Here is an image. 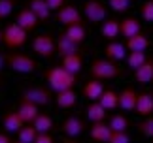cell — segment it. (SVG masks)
Instances as JSON below:
<instances>
[{
    "instance_id": "9a60e30c",
    "label": "cell",
    "mask_w": 153,
    "mask_h": 143,
    "mask_svg": "<svg viewBox=\"0 0 153 143\" xmlns=\"http://www.w3.org/2000/svg\"><path fill=\"white\" fill-rule=\"evenodd\" d=\"M61 66H64L68 72H72V74L78 75L81 72V68H83V57H81L79 53L64 55V57H61Z\"/></svg>"
},
{
    "instance_id": "9c48e42d",
    "label": "cell",
    "mask_w": 153,
    "mask_h": 143,
    "mask_svg": "<svg viewBox=\"0 0 153 143\" xmlns=\"http://www.w3.org/2000/svg\"><path fill=\"white\" fill-rule=\"evenodd\" d=\"M127 45L121 43V41H115V40H110V43H106L104 47V55L110 58V60H123L127 58Z\"/></svg>"
},
{
    "instance_id": "74e56055",
    "label": "cell",
    "mask_w": 153,
    "mask_h": 143,
    "mask_svg": "<svg viewBox=\"0 0 153 143\" xmlns=\"http://www.w3.org/2000/svg\"><path fill=\"white\" fill-rule=\"evenodd\" d=\"M34 143H53V136H51V132H38Z\"/></svg>"
},
{
    "instance_id": "d6a6232c",
    "label": "cell",
    "mask_w": 153,
    "mask_h": 143,
    "mask_svg": "<svg viewBox=\"0 0 153 143\" xmlns=\"http://www.w3.org/2000/svg\"><path fill=\"white\" fill-rule=\"evenodd\" d=\"M108 124H110L111 130H127L128 128V119L125 115H114Z\"/></svg>"
},
{
    "instance_id": "1f68e13d",
    "label": "cell",
    "mask_w": 153,
    "mask_h": 143,
    "mask_svg": "<svg viewBox=\"0 0 153 143\" xmlns=\"http://www.w3.org/2000/svg\"><path fill=\"white\" fill-rule=\"evenodd\" d=\"M138 132L142 136H146V138L153 139V115H148L142 122L138 124Z\"/></svg>"
},
{
    "instance_id": "ba28073f",
    "label": "cell",
    "mask_w": 153,
    "mask_h": 143,
    "mask_svg": "<svg viewBox=\"0 0 153 143\" xmlns=\"http://www.w3.org/2000/svg\"><path fill=\"white\" fill-rule=\"evenodd\" d=\"M23 100H28L36 105H48L51 102V92L44 87H32L23 92Z\"/></svg>"
},
{
    "instance_id": "ffe728a7",
    "label": "cell",
    "mask_w": 153,
    "mask_h": 143,
    "mask_svg": "<svg viewBox=\"0 0 153 143\" xmlns=\"http://www.w3.org/2000/svg\"><path fill=\"white\" fill-rule=\"evenodd\" d=\"M125 45L128 51H146L149 47V38L144 32H138V34L131 36V38H127Z\"/></svg>"
},
{
    "instance_id": "d590c367",
    "label": "cell",
    "mask_w": 153,
    "mask_h": 143,
    "mask_svg": "<svg viewBox=\"0 0 153 143\" xmlns=\"http://www.w3.org/2000/svg\"><path fill=\"white\" fill-rule=\"evenodd\" d=\"M110 8L117 11V13H123V11H127L131 8V0H108Z\"/></svg>"
},
{
    "instance_id": "8992f818",
    "label": "cell",
    "mask_w": 153,
    "mask_h": 143,
    "mask_svg": "<svg viewBox=\"0 0 153 143\" xmlns=\"http://www.w3.org/2000/svg\"><path fill=\"white\" fill-rule=\"evenodd\" d=\"M83 13L87 17V21H91V23H102L106 19L108 10H106L104 2H100V0H87V2L83 4Z\"/></svg>"
},
{
    "instance_id": "3957f363",
    "label": "cell",
    "mask_w": 153,
    "mask_h": 143,
    "mask_svg": "<svg viewBox=\"0 0 153 143\" xmlns=\"http://www.w3.org/2000/svg\"><path fill=\"white\" fill-rule=\"evenodd\" d=\"M121 74V68L115 64V60H110L108 57L106 58H97L91 64V75L97 77V79H114Z\"/></svg>"
},
{
    "instance_id": "5b68a950",
    "label": "cell",
    "mask_w": 153,
    "mask_h": 143,
    "mask_svg": "<svg viewBox=\"0 0 153 143\" xmlns=\"http://www.w3.org/2000/svg\"><path fill=\"white\" fill-rule=\"evenodd\" d=\"M32 51L42 58H51L57 53V40L51 34H38L32 40Z\"/></svg>"
},
{
    "instance_id": "ab89813d",
    "label": "cell",
    "mask_w": 153,
    "mask_h": 143,
    "mask_svg": "<svg viewBox=\"0 0 153 143\" xmlns=\"http://www.w3.org/2000/svg\"><path fill=\"white\" fill-rule=\"evenodd\" d=\"M11 141V138L8 134H4V132H0V143H10Z\"/></svg>"
},
{
    "instance_id": "f1b7e54d",
    "label": "cell",
    "mask_w": 153,
    "mask_h": 143,
    "mask_svg": "<svg viewBox=\"0 0 153 143\" xmlns=\"http://www.w3.org/2000/svg\"><path fill=\"white\" fill-rule=\"evenodd\" d=\"M32 126L36 128V132H51L53 130V119L45 113H38V117L32 121Z\"/></svg>"
},
{
    "instance_id": "7c38bea8",
    "label": "cell",
    "mask_w": 153,
    "mask_h": 143,
    "mask_svg": "<svg viewBox=\"0 0 153 143\" xmlns=\"http://www.w3.org/2000/svg\"><path fill=\"white\" fill-rule=\"evenodd\" d=\"M85 130V124L79 117H68L66 121L62 122V132L68 136V138H78V136Z\"/></svg>"
},
{
    "instance_id": "cb8c5ba5",
    "label": "cell",
    "mask_w": 153,
    "mask_h": 143,
    "mask_svg": "<svg viewBox=\"0 0 153 143\" xmlns=\"http://www.w3.org/2000/svg\"><path fill=\"white\" fill-rule=\"evenodd\" d=\"M4 128H6V132H19V130L25 126V121L19 117V113L17 111H10V113H6L4 115Z\"/></svg>"
},
{
    "instance_id": "83f0119b",
    "label": "cell",
    "mask_w": 153,
    "mask_h": 143,
    "mask_svg": "<svg viewBox=\"0 0 153 143\" xmlns=\"http://www.w3.org/2000/svg\"><path fill=\"white\" fill-rule=\"evenodd\" d=\"M98 102H100L108 111L110 109H115V107H119V94H117L115 91H111V88H108V91L104 88V92L100 94Z\"/></svg>"
},
{
    "instance_id": "7a4b0ae2",
    "label": "cell",
    "mask_w": 153,
    "mask_h": 143,
    "mask_svg": "<svg viewBox=\"0 0 153 143\" xmlns=\"http://www.w3.org/2000/svg\"><path fill=\"white\" fill-rule=\"evenodd\" d=\"M28 38V30H25L19 23H11L2 30V41L6 47L10 49H17V47H23L27 43Z\"/></svg>"
},
{
    "instance_id": "603a6c76",
    "label": "cell",
    "mask_w": 153,
    "mask_h": 143,
    "mask_svg": "<svg viewBox=\"0 0 153 143\" xmlns=\"http://www.w3.org/2000/svg\"><path fill=\"white\" fill-rule=\"evenodd\" d=\"M102 92H104V85L100 83V79H97V77L89 79L83 85V96L89 98V100H98Z\"/></svg>"
},
{
    "instance_id": "d6986e66",
    "label": "cell",
    "mask_w": 153,
    "mask_h": 143,
    "mask_svg": "<svg viewBox=\"0 0 153 143\" xmlns=\"http://www.w3.org/2000/svg\"><path fill=\"white\" fill-rule=\"evenodd\" d=\"M134 79H136L140 85H148L153 81V60H146L142 66H138L134 70Z\"/></svg>"
},
{
    "instance_id": "4fadbf2b",
    "label": "cell",
    "mask_w": 153,
    "mask_h": 143,
    "mask_svg": "<svg viewBox=\"0 0 153 143\" xmlns=\"http://www.w3.org/2000/svg\"><path fill=\"white\" fill-rule=\"evenodd\" d=\"M38 107L36 104H32V102H28V100H23L21 105L17 107V113H19V117L25 121V124H32V121L38 117Z\"/></svg>"
},
{
    "instance_id": "e0dca14e",
    "label": "cell",
    "mask_w": 153,
    "mask_h": 143,
    "mask_svg": "<svg viewBox=\"0 0 153 143\" xmlns=\"http://www.w3.org/2000/svg\"><path fill=\"white\" fill-rule=\"evenodd\" d=\"M72 53H79V43H76L64 34H61L57 38V55L64 57V55H72Z\"/></svg>"
},
{
    "instance_id": "44dd1931",
    "label": "cell",
    "mask_w": 153,
    "mask_h": 143,
    "mask_svg": "<svg viewBox=\"0 0 153 143\" xmlns=\"http://www.w3.org/2000/svg\"><path fill=\"white\" fill-rule=\"evenodd\" d=\"M100 34L106 40H115L117 36L121 34V27L117 19H104L100 23Z\"/></svg>"
},
{
    "instance_id": "f35d334b",
    "label": "cell",
    "mask_w": 153,
    "mask_h": 143,
    "mask_svg": "<svg viewBox=\"0 0 153 143\" xmlns=\"http://www.w3.org/2000/svg\"><path fill=\"white\" fill-rule=\"evenodd\" d=\"M45 2H48V6L51 8V11H53V10L57 11L59 8H62V6L66 4V0H45Z\"/></svg>"
},
{
    "instance_id": "836d02e7",
    "label": "cell",
    "mask_w": 153,
    "mask_h": 143,
    "mask_svg": "<svg viewBox=\"0 0 153 143\" xmlns=\"http://www.w3.org/2000/svg\"><path fill=\"white\" fill-rule=\"evenodd\" d=\"M131 136L127 134V130H111L110 136V143H128Z\"/></svg>"
},
{
    "instance_id": "52a82bcc",
    "label": "cell",
    "mask_w": 153,
    "mask_h": 143,
    "mask_svg": "<svg viewBox=\"0 0 153 143\" xmlns=\"http://www.w3.org/2000/svg\"><path fill=\"white\" fill-rule=\"evenodd\" d=\"M57 21L61 25L68 27V25H74V23H81V13L79 10L72 4H64L62 8L57 10Z\"/></svg>"
},
{
    "instance_id": "e575fe53",
    "label": "cell",
    "mask_w": 153,
    "mask_h": 143,
    "mask_svg": "<svg viewBox=\"0 0 153 143\" xmlns=\"http://www.w3.org/2000/svg\"><path fill=\"white\" fill-rule=\"evenodd\" d=\"M15 8L13 0H0V19H6V17L11 15V11Z\"/></svg>"
},
{
    "instance_id": "ac0fdd59",
    "label": "cell",
    "mask_w": 153,
    "mask_h": 143,
    "mask_svg": "<svg viewBox=\"0 0 153 143\" xmlns=\"http://www.w3.org/2000/svg\"><path fill=\"white\" fill-rule=\"evenodd\" d=\"M134 111H136L138 115H142V117L151 115V113H153V94H148V92L138 94V98H136V107H134Z\"/></svg>"
},
{
    "instance_id": "5bb4252c",
    "label": "cell",
    "mask_w": 153,
    "mask_h": 143,
    "mask_svg": "<svg viewBox=\"0 0 153 143\" xmlns=\"http://www.w3.org/2000/svg\"><path fill=\"white\" fill-rule=\"evenodd\" d=\"M15 23H19V25L25 28V30H34L36 28V25L40 23V19L36 15H34V11L30 10V8H25V10H21L19 13H17V21Z\"/></svg>"
},
{
    "instance_id": "277c9868",
    "label": "cell",
    "mask_w": 153,
    "mask_h": 143,
    "mask_svg": "<svg viewBox=\"0 0 153 143\" xmlns=\"http://www.w3.org/2000/svg\"><path fill=\"white\" fill-rule=\"evenodd\" d=\"M6 64L17 74H32L38 68L36 60L28 55H23V53H8L6 55Z\"/></svg>"
},
{
    "instance_id": "8d00e7d4",
    "label": "cell",
    "mask_w": 153,
    "mask_h": 143,
    "mask_svg": "<svg viewBox=\"0 0 153 143\" xmlns=\"http://www.w3.org/2000/svg\"><path fill=\"white\" fill-rule=\"evenodd\" d=\"M140 11H142V19L144 21L153 23V0H146L142 4V8H140Z\"/></svg>"
},
{
    "instance_id": "30bf717a",
    "label": "cell",
    "mask_w": 153,
    "mask_h": 143,
    "mask_svg": "<svg viewBox=\"0 0 153 143\" xmlns=\"http://www.w3.org/2000/svg\"><path fill=\"white\" fill-rule=\"evenodd\" d=\"M55 102L61 109H70L78 102V94L74 92V88H64V91L55 92Z\"/></svg>"
},
{
    "instance_id": "7402d4cb",
    "label": "cell",
    "mask_w": 153,
    "mask_h": 143,
    "mask_svg": "<svg viewBox=\"0 0 153 143\" xmlns=\"http://www.w3.org/2000/svg\"><path fill=\"white\" fill-rule=\"evenodd\" d=\"M64 36L66 38H70L72 41H76V43H83L85 38H87V30L83 27V23H74V25H68L66 30H64Z\"/></svg>"
},
{
    "instance_id": "4dcf8cb0",
    "label": "cell",
    "mask_w": 153,
    "mask_h": 143,
    "mask_svg": "<svg viewBox=\"0 0 153 143\" xmlns=\"http://www.w3.org/2000/svg\"><path fill=\"white\" fill-rule=\"evenodd\" d=\"M36 128L32 126V124H25L19 132H17V139H19L21 143H34V139H36Z\"/></svg>"
},
{
    "instance_id": "484cf974",
    "label": "cell",
    "mask_w": 153,
    "mask_h": 143,
    "mask_svg": "<svg viewBox=\"0 0 153 143\" xmlns=\"http://www.w3.org/2000/svg\"><path fill=\"white\" fill-rule=\"evenodd\" d=\"M28 8L34 11V15L40 19V23H42V21H48L49 15H51V8L48 6L45 0H28Z\"/></svg>"
},
{
    "instance_id": "8fae6325",
    "label": "cell",
    "mask_w": 153,
    "mask_h": 143,
    "mask_svg": "<svg viewBox=\"0 0 153 143\" xmlns=\"http://www.w3.org/2000/svg\"><path fill=\"white\" fill-rule=\"evenodd\" d=\"M89 136L95 141H100V143H106L110 141V136H111V128L110 124H106L104 121H98V122H93V126L89 130Z\"/></svg>"
},
{
    "instance_id": "6da1fadb",
    "label": "cell",
    "mask_w": 153,
    "mask_h": 143,
    "mask_svg": "<svg viewBox=\"0 0 153 143\" xmlns=\"http://www.w3.org/2000/svg\"><path fill=\"white\" fill-rule=\"evenodd\" d=\"M76 74L72 72H68L64 66H53L45 72V81H48V85L51 91H64V88H74L76 85Z\"/></svg>"
},
{
    "instance_id": "4316f807",
    "label": "cell",
    "mask_w": 153,
    "mask_h": 143,
    "mask_svg": "<svg viewBox=\"0 0 153 143\" xmlns=\"http://www.w3.org/2000/svg\"><path fill=\"white\" fill-rule=\"evenodd\" d=\"M106 107L98 102V100H91V104L87 105V117H89L91 122H98V121H104L106 119Z\"/></svg>"
},
{
    "instance_id": "b9f144b4",
    "label": "cell",
    "mask_w": 153,
    "mask_h": 143,
    "mask_svg": "<svg viewBox=\"0 0 153 143\" xmlns=\"http://www.w3.org/2000/svg\"><path fill=\"white\" fill-rule=\"evenodd\" d=\"M0 41H2V30H0Z\"/></svg>"
},
{
    "instance_id": "60d3db41",
    "label": "cell",
    "mask_w": 153,
    "mask_h": 143,
    "mask_svg": "<svg viewBox=\"0 0 153 143\" xmlns=\"http://www.w3.org/2000/svg\"><path fill=\"white\" fill-rule=\"evenodd\" d=\"M4 66H6V57H4V55H0V75H2Z\"/></svg>"
},
{
    "instance_id": "2e32d148",
    "label": "cell",
    "mask_w": 153,
    "mask_h": 143,
    "mask_svg": "<svg viewBox=\"0 0 153 143\" xmlns=\"http://www.w3.org/2000/svg\"><path fill=\"white\" fill-rule=\"evenodd\" d=\"M136 98H138V94H136L134 88H131V87L123 88L119 92V107L123 111H134V107H136Z\"/></svg>"
},
{
    "instance_id": "f546056e",
    "label": "cell",
    "mask_w": 153,
    "mask_h": 143,
    "mask_svg": "<svg viewBox=\"0 0 153 143\" xmlns=\"http://www.w3.org/2000/svg\"><path fill=\"white\" fill-rule=\"evenodd\" d=\"M146 60H148L146 51H131V53H127V64H128V68H132V70L142 66Z\"/></svg>"
},
{
    "instance_id": "d4e9b609",
    "label": "cell",
    "mask_w": 153,
    "mask_h": 143,
    "mask_svg": "<svg viewBox=\"0 0 153 143\" xmlns=\"http://www.w3.org/2000/svg\"><path fill=\"white\" fill-rule=\"evenodd\" d=\"M119 27H121V36L123 38H131V36L142 32V27H140L138 19H134V17H125L123 21H119Z\"/></svg>"
}]
</instances>
